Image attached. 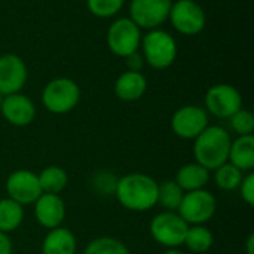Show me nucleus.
Segmentation results:
<instances>
[{"label": "nucleus", "instance_id": "nucleus-1", "mask_svg": "<svg viewBox=\"0 0 254 254\" xmlns=\"http://www.w3.org/2000/svg\"><path fill=\"white\" fill-rule=\"evenodd\" d=\"M118 202L135 213H144L158 205V182L143 173H129L115 185Z\"/></svg>", "mask_w": 254, "mask_h": 254}, {"label": "nucleus", "instance_id": "nucleus-2", "mask_svg": "<svg viewBox=\"0 0 254 254\" xmlns=\"http://www.w3.org/2000/svg\"><path fill=\"white\" fill-rule=\"evenodd\" d=\"M232 138L229 132L219 125H208L193 140L195 162L205 167L208 171H214L229 158Z\"/></svg>", "mask_w": 254, "mask_h": 254}, {"label": "nucleus", "instance_id": "nucleus-3", "mask_svg": "<svg viewBox=\"0 0 254 254\" xmlns=\"http://www.w3.org/2000/svg\"><path fill=\"white\" fill-rule=\"evenodd\" d=\"M141 55L144 63L155 70H165L174 64L177 58V42L165 30H149L141 37Z\"/></svg>", "mask_w": 254, "mask_h": 254}, {"label": "nucleus", "instance_id": "nucleus-4", "mask_svg": "<svg viewBox=\"0 0 254 254\" xmlns=\"http://www.w3.org/2000/svg\"><path fill=\"white\" fill-rule=\"evenodd\" d=\"M80 100V88L70 77H55L49 80L42 92L45 109L54 115H65L71 112Z\"/></svg>", "mask_w": 254, "mask_h": 254}, {"label": "nucleus", "instance_id": "nucleus-5", "mask_svg": "<svg viewBox=\"0 0 254 254\" xmlns=\"http://www.w3.org/2000/svg\"><path fill=\"white\" fill-rule=\"evenodd\" d=\"M189 225L176 211H162L156 214L149 225L153 241L167 249H179L185 243Z\"/></svg>", "mask_w": 254, "mask_h": 254}, {"label": "nucleus", "instance_id": "nucleus-6", "mask_svg": "<svg viewBox=\"0 0 254 254\" xmlns=\"http://www.w3.org/2000/svg\"><path fill=\"white\" fill-rule=\"evenodd\" d=\"M216 210H217L216 196L205 189H199V190L186 192L176 213L189 226H195V225H205L207 222H210L214 217Z\"/></svg>", "mask_w": 254, "mask_h": 254}, {"label": "nucleus", "instance_id": "nucleus-7", "mask_svg": "<svg viewBox=\"0 0 254 254\" xmlns=\"http://www.w3.org/2000/svg\"><path fill=\"white\" fill-rule=\"evenodd\" d=\"M141 37V28L128 16L118 18L109 25L106 42L112 54L121 58H127L128 55L138 51Z\"/></svg>", "mask_w": 254, "mask_h": 254}, {"label": "nucleus", "instance_id": "nucleus-8", "mask_svg": "<svg viewBox=\"0 0 254 254\" xmlns=\"http://www.w3.org/2000/svg\"><path fill=\"white\" fill-rule=\"evenodd\" d=\"M171 25L183 36H196L207 25V15L201 4L193 0H177L168 15Z\"/></svg>", "mask_w": 254, "mask_h": 254}, {"label": "nucleus", "instance_id": "nucleus-9", "mask_svg": "<svg viewBox=\"0 0 254 254\" xmlns=\"http://www.w3.org/2000/svg\"><path fill=\"white\" fill-rule=\"evenodd\" d=\"M205 110L216 118L229 119L243 109V97L240 91L229 83L213 85L205 94Z\"/></svg>", "mask_w": 254, "mask_h": 254}, {"label": "nucleus", "instance_id": "nucleus-10", "mask_svg": "<svg viewBox=\"0 0 254 254\" xmlns=\"http://www.w3.org/2000/svg\"><path fill=\"white\" fill-rule=\"evenodd\" d=\"M173 0H131L129 18L146 30L159 28L170 15Z\"/></svg>", "mask_w": 254, "mask_h": 254}, {"label": "nucleus", "instance_id": "nucleus-11", "mask_svg": "<svg viewBox=\"0 0 254 254\" xmlns=\"http://www.w3.org/2000/svg\"><path fill=\"white\" fill-rule=\"evenodd\" d=\"M208 127V113L199 106H183L171 118L173 132L183 140H195Z\"/></svg>", "mask_w": 254, "mask_h": 254}, {"label": "nucleus", "instance_id": "nucleus-12", "mask_svg": "<svg viewBox=\"0 0 254 254\" xmlns=\"http://www.w3.org/2000/svg\"><path fill=\"white\" fill-rule=\"evenodd\" d=\"M7 198L24 205L34 204L36 199L43 193L37 174L30 170H15L7 176L6 180Z\"/></svg>", "mask_w": 254, "mask_h": 254}, {"label": "nucleus", "instance_id": "nucleus-13", "mask_svg": "<svg viewBox=\"0 0 254 254\" xmlns=\"http://www.w3.org/2000/svg\"><path fill=\"white\" fill-rule=\"evenodd\" d=\"M28 79L24 60L16 54L0 55V94L10 95L21 92Z\"/></svg>", "mask_w": 254, "mask_h": 254}, {"label": "nucleus", "instance_id": "nucleus-14", "mask_svg": "<svg viewBox=\"0 0 254 254\" xmlns=\"http://www.w3.org/2000/svg\"><path fill=\"white\" fill-rule=\"evenodd\" d=\"M33 205L34 219L42 228L51 231L63 225L65 219V204L60 195L42 193Z\"/></svg>", "mask_w": 254, "mask_h": 254}, {"label": "nucleus", "instance_id": "nucleus-15", "mask_svg": "<svg viewBox=\"0 0 254 254\" xmlns=\"http://www.w3.org/2000/svg\"><path fill=\"white\" fill-rule=\"evenodd\" d=\"M0 113L10 125L27 127L36 118V106L30 97L16 92L3 98Z\"/></svg>", "mask_w": 254, "mask_h": 254}, {"label": "nucleus", "instance_id": "nucleus-16", "mask_svg": "<svg viewBox=\"0 0 254 254\" xmlns=\"http://www.w3.org/2000/svg\"><path fill=\"white\" fill-rule=\"evenodd\" d=\"M147 91V79L141 71L127 70L115 82V94L119 100L132 103L140 100Z\"/></svg>", "mask_w": 254, "mask_h": 254}, {"label": "nucleus", "instance_id": "nucleus-17", "mask_svg": "<svg viewBox=\"0 0 254 254\" xmlns=\"http://www.w3.org/2000/svg\"><path fill=\"white\" fill-rule=\"evenodd\" d=\"M76 250L74 234L63 226L48 231L42 243V254H76Z\"/></svg>", "mask_w": 254, "mask_h": 254}, {"label": "nucleus", "instance_id": "nucleus-18", "mask_svg": "<svg viewBox=\"0 0 254 254\" xmlns=\"http://www.w3.org/2000/svg\"><path fill=\"white\" fill-rule=\"evenodd\" d=\"M174 182L182 188L185 193L199 190L204 189L210 182V171L198 162H190L179 168Z\"/></svg>", "mask_w": 254, "mask_h": 254}, {"label": "nucleus", "instance_id": "nucleus-19", "mask_svg": "<svg viewBox=\"0 0 254 254\" xmlns=\"http://www.w3.org/2000/svg\"><path fill=\"white\" fill-rule=\"evenodd\" d=\"M228 162L235 165L243 173L252 171L254 168V137L253 135H240L232 140L229 149Z\"/></svg>", "mask_w": 254, "mask_h": 254}, {"label": "nucleus", "instance_id": "nucleus-20", "mask_svg": "<svg viewBox=\"0 0 254 254\" xmlns=\"http://www.w3.org/2000/svg\"><path fill=\"white\" fill-rule=\"evenodd\" d=\"M24 220V207L10 198L0 199V232L10 234L16 231Z\"/></svg>", "mask_w": 254, "mask_h": 254}, {"label": "nucleus", "instance_id": "nucleus-21", "mask_svg": "<svg viewBox=\"0 0 254 254\" xmlns=\"http://www.w3.org/2000/svg\"><path fill=\"white\" fill-rule=\"evenodd\" d=\"M40 189L43 193H60L68 183V176L64 168L58 165H49L37 174Z\"/></svg>", "mask_w": 254, "mask_h": 254}, {"label": "nucleus", "instance_id": "nucleus-22", "mask_svg": "<svg viewBox=\"0 0 254 254\" xmlns=\"http://www.w3.org/2000/svg\"><path fill=\"white\" fill-rule=\"evenodd\" d=\"M213 244H214V237L211 231L204 225L189 226L183 243V246H186L189 252L196 254L208 252L213 247Z\"/></svg>", "mask_w": 254, "mask_h": 254}, {"label": "nucleus", "instance_id": "nucleus-23", "mask_svg": "<svg viewBox=\"0 0 254 254\" xmlns=\"http://www.w3.org/2000/svg\"><path fill=\"white\" fill-rule=\"evenodd\" d=\"M185 192L174 180H164L158 183V204L164 211H177Z\"/></svg>", "mask_w": 254, "mask_h": 254}, {"label": "nucleus", "instance_id": "nucleus-24", "mask_svg": "<svg viewBox=\"0 0 254 254\" xmlns=\"http://www.w3.org/2000/svg\"><path fill=\"white\" fill-rule=\"evenodd\" d=\"M243 177H244V173L238 170L235 165H232L231 162H225L223 165L214 170L216 186L226 192L238 189L243 182Z\"/></svg>", "mask_w": 254, "mask_h": 254}, {"label": "nucleus", "instance_id": "nucleus-25", "mask_svg": "<svg viewBox=\"0 0 254 254\" xmlns=\"http://www.w3.org/2000/svg\"><path fill=\"white\" fill-rule=\"evenodd\" d=\"M83 254H131L128 247L112 237H100L92 240L86 249L83 250Z\"/></svg>", "mask_w": 254, "mask_h": 254}, {"label": "nucleus", "instance_id": "nucleus-26", "mask_svg": "<svg viewBox=\"0 0 254 254\" xmlns=\"http://www.w3.org/2000/svg\"><path fill=\"white\" fill-rule=\"evenodd\" d=\"M125 0H86V6L94 16L112 18L121 12Z\"/></svg>", "mask_w": 254, "mask_h": 254}, {"label": "nucleus", "instance_id": "nucleus-27", "mask_svg": "<svg viewBox=\"0 0 254 254\" xmlns=\"http://www.w3.org/2000/svg\"><path fill=\"white\" fill-rule=\"evenodd\" d=\"M232 129L238 135H253L254 131V116L250 110L240 109L229 118Z\"/></svg>", "mask_w": 254, "mask_h": 254}, {"label": "nucleus", "instance_id": "nucleus-28", "mask_svg": "<svg viewBox=\"0 0 254 254\" xmlns=\"http://www.w3.org/2000/svg\"><path fill=\"white\" fill-rule=\"evenodd\" d=\"M240 193H241V198H243V201L247 204V205H250V207H253L254 205V174L250 171L247 176H244L243 177V182H241V185H240Z\"/></svg>", "mask_w": 254, "mask_h": 254}, {"label": "nucleus", "instance_id": "nucleus-29", "mask_svg": "<svg viewBox=\"0 0 254 254\" xmlns=\"http://www.w3.org/2000/svg\"><path fill=\"white\" fill-rule=\"evenodd\" d=\"M144 64H146L144 63V58H143L141 52H138V51L127 57V67L131 71H141V68L144 67Z\"/></svg>", "mask_w": 254, "mask_h": 254}, {"label": "nucleus", "instance_id": "nucleus-30", "mask_svg": "<svg viewBox=\"0 0 254 254\" xmlns=\"http://www.w3.org/2000/svg\"><path fill=\"white\" fill-rule=\"evenodd\" d=\"M12 241L7 234L0 232V254H12Z\"/></svg>", "mask_w": 254, "mask_h": 254}, {"label": "nucleus", "instance_id": "nucleus-31", "mask_svg": "<svg viewBox=\"0 0 254 254\" xmlns=\"http://www.w3.org/2000/svg\"><path fill=\"white\" fill-rule=\"evenodd\" d=\"M246 253L247 254H254V235L252 234L247 241H246Z\"/></svg>", "mask_w": 254, "mask_h": 254}, {"label": "nucleus", "instance_id": "nucleus-32", "mask_svg": "<svg viewBox=\"0 0 254 254\" xmlns=\"http://www.w3.org/2000/svg\"><path fill=\"white\" fill-rule=\"evenodd\" d=\"M164 254H185L183 252H180L179 249H168Z\"/></svg>", "mask_w": 254, "mask_h": 254}, {"label": "nucleus", "instance_id": "nucleus-33", "mask_svg": "<svg viewBox=\"0 0 254 254\" xmlns=\"http://www.w3.org/2000/svg\"><path fill=\"white\" fill-rule=\"evenodd\" d=\"M3 98H4V95H1V94H0V109H1V103H3Z\"/></svg>", "mask_w": 254, "mask_h": 254}]
</instances>
